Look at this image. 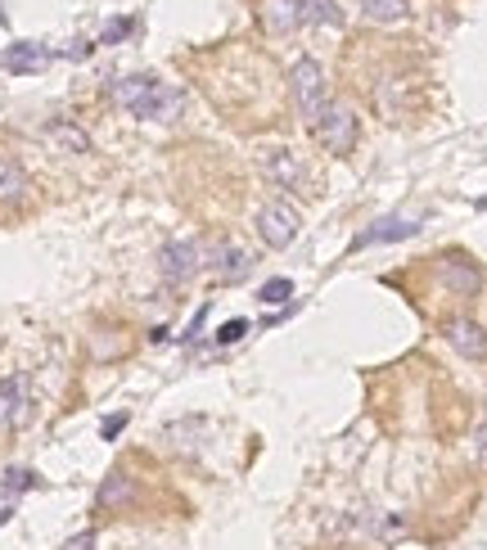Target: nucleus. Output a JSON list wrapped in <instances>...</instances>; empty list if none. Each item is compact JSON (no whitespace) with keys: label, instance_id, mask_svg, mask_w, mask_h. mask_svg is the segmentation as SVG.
<instances>
[{"label":"nucleus","instance_id":"8","mask_svg":"<svg viewBox=\"0 0 487 550\" xmlns=\"http://www.w3.org/2000/svg\"><path fill=\"white\" fill-rule=\"evenodd\" d=\"M438 280L456 294V298H474L478 289H483V275H478V266L474 262H465V257H438Z\"/></svg>","mask_w":487,"mask_h":550},{"label":"nucleus","instance_id":"17","mask_svg":"<svg viewBox=\"0 0 487 550\" xmlns=\"http://www.w3.org/2000/svg\"><path fill=\"white\" fill-rule=\"evenodd\" d=\"M50 141L59 145V150H68V154H86L91 150V141H86V131H77V126H68V122H54L50 131Z\"/></svg>","mask_w":487,"mask_h":550},{"label":"nucleus","instance_id":"25","mask_svg":"<svg viewBox=\"0 0 487 550\" xmlns=\"http://www.w3.org/2000/svg\"><path fill=\"white\" fill-rule=\"evenodd\" d=\"M126 420H131V416H126V410H118V416H109V420H104V425H100V433H104V438H109V442H113V438H118V433H122V429H126Z\"/></svg>","mask_w":487,"mask_h":550},{"label":"nucleus","instance_id":"27","mask_svg":"<svg viewBox=\"0 0 487 550\" xmlns=\"http://www.w3.org/2000/svg\"><path fill=\"white\" fill-rule=\"evenodd\" d=\"M10 519H14V510H0V528H5Z\"/></svg>","mask_w":487,"mask_h":550},{"label":"nucleus","instance_id":"2","mask_svg":"<svg viewBox=\"0 0 487 550\" xmlns=\"http://www.w3.org/2000/svg\"><path fill=\"white\" fill-rule=\"evenodd\" d=\"M307 126L316 135V145L329 150V154H347V150L357 145V113L347 109V104H338V100H325V109Z\"/></svg>","mask_w":487,"mask_h":550},{"label":"nucleus","instance_id":"5","mask_svg":"<svg viewBox=\"0 0 487 550\" xmlns=\"http://www.w3.org/2000/svg\"><path fill=\"white\" fill-rule=\"evenodd\" d=\"M257 235H262L266 248H289L298 239V213L289 203H266L257 213Z\"/></svg>","mask_w":487,"mask_h":550},{"label":"nucleus","instance_id":"16","mask_svg":"<svg viewBox=\"0 0 487 550\" xmlns=\"http://www.w3.org/2000/svg\"><path fill=\"white\" fill-rule=\"evenodd\" d=\"M203 433H207V420H203V416H190V420L167 425V442H172L176 451H194V447L203 442Z\"/></svg>","mask_w":487,"mask_h":550},{"label":"nucleus","instance_id":"26","mask_svg":"<svg viewBox=\"0 0 487 550\" xmlns=\"http://www.w3.org/2000/svg\"><path fill=\"white\" fill-rule=\"evenodd\" d=\"M474 442H478V456H483V460H487V425H483V429H478V433H474Z\"/></svg>","mask_w":487,"mask_h":550},{"label":"nucleus","instance_id":"1","mask_svg":"<svg viewBox=\"0 0 487 550\" xmlns=\"http://www.w3.org/2000/svg\"><path fill=\"white\" fill-rule=\"evenodd\" d=\"M113 100H118V109H126L131 117H145V122H172L185 104V95L176 86H167L158 77H145V73L113 82Z\"/></svg>","mask_w":487,"mask_h":550},{"label":"nucleus","instance_id":"22","mask_svg":"<svg viewBox=\"0 0 487 550\" xmlns=\"http://www.w3.org/2000/svg\"><path fill=\"white\" fill-rule=\"evenodd\" d=\"M131 28H135L131 19H109V23H104V32H100V45H118V41H126V36H131Z\"/></svg>","mask_w":487,"mask_h":550},{"label":"nucleus","instance_id":"13","mask_svg":"<svg viewBox=\"0 0 487 550\" xmlns=\"http://www.w3.org/2000/svg\"><path fill=\"white\" fill-rule=\"evenodd\" d=\"M262 23L275 36H289L303 23V0H262Z\"/></svg>","mask_w":487,"mask_h":550},{"label":"nucleus","instance_id":"14","mask_svg":"<svg viewBox=\"0 0 487 550\" xmlns=\"http://www.w3.org/2000/svg\"><path fill=\"white\" fill-rule=\"evenodd\" d=\"M135 501V483L122 473V469H113L104 483H100V492H95V506L100 510H122V506H131Z\"/></svg>","mask_w":487,"mask_h":550},{"label":"nucleus","instance_id":"9","mask_svg":"<svg viewBox=\"0 0 487 550\" xmlns=\"http://www.w3.org/2000/svg\"><path fill=\"white\" fill-rule=\"evenodd\" d=\"M203 262H213V271L222 275V280H244L248 266H253V257L239 244H231V239H213L203 248Z\"/></svg>","mask_w":487,"mask_h":550},{"label":"nucleus","instance_id":"4","mask_svg":"<svg viewBox=\"0 0 487 550\" xmlns=\"http://www.w3.org/2000/svg\"><path fill=\"white\" fill-rule=\"evenodd\" d=\"M289 91H294L298 113L312 122V117L325 109V68H321L316 59H298L294 73H289Z\"/></svg>","mask_w":487,"mask_h":550},{"label":"nucleus","instance_id":"23","mask_svg":"<svg viewBox=\"0 0 487 550\" xmlns=\"http://www.w3.org/2000/svg\"><path fill=\"white\" fill-rule=\"evenodd\" d=\"M248 334V320H226L222 329H217V343H239Z\"/></svg>","mask_w":487,"mask_h":550},{"label":"nucleus","instance_id":"19","mask_svg":"<svg viewBox=\"0 0 487 550\" xmlns=\"http://www.w3.org/2000/svg\"><path fill=\"white\" fill-rule=\"evenodd\" d=\"M32 488H37L32 469H5L0 473V497H19V492H32Z\"/></svg>","mask_w":487,"mask_h":550},{"label":"nucleus","instance_id":"12","mask_svg":"<svg viewBox=\"0 0 487 550\" xmlns=\"http://www.w3.org/2000/svg\"><path fill=\"white\" fill-rule=\"evenodd\" d=\"M23 416H28V379L14 375V379L0 384V433H5L10 425H19Z\"/></svg>","mask_w":487,"mask_h":550},{"label":"nucleus","instance_id":"24","mask_svg":"<svg viewBox=\"0 0 487 550\" xmlns=\"http://www.w3.org/2000/svg\"><path fill=\"white\" fill-rule=\"evenodd\" d=\"M59 550H100V541H95V532H77V537H68Z\"/></svg>","mask_w":487,"mask_h":550},{"label":"nucleus","instance_id":"15","mask_svg":"<svg viewBox=\"0 0 487 550\" xmlns=\"http://www.w3.org/2000/svg\"><path fill=\"white\" fill-rule=\"evenodd\" d=\"M23 194H28V172L0 154V203H19Z\"/></svg>","mask_w":487,"mask_h":550},{"label":"nucleus","instance_id":"20","mask_svg":"<svg viewBox=\"0 0 487 550\" xmlns=\"http://www.w3.org/2000/svg\"><path fill=\"white\" fill-rule=\"evenodd\" d=\"M307 19H316V23H325V28H338V23H343V14H338L334 0H303V23H307Z\"/></svg>","mask_w":487,"mask_h":550},{"label":"nucleus","instance_id":"7","mask_svg":"<svg viewBox=\"0 0 487 550\" xmlns=\"http://www.w3.org/2000/svg\"><path fill=\"white\" fill-rule=\"evenodd\" d=\"M425 222H415V217H384L375 226H366L357 239H353V253L361 248H375V244H397V239H410V235H420Z\"/></svg>","mask_w":487,"mask_h":550},{"label":"nucleus","instance_id":"3","mask_svg":"<svg viewBox=\"0 0 487 550\" xmlns=\"http://www.w3.org/2000/svg\"><path fill=\"white\" fill-rule=\"evenodd\" d=\"M262 172L280 185V190H294V194H312V167L303 163L298 150L289 145H275V150H262Z\"/></svg>","mask_w":487,"mask_h":550},{"label":"nucleus","instance_id":"21","mask_svg":"<svg viewBox=\"0 0 487 550\" xmlns=\"http://www.w3.org/2000/svg\"><path fill=\"white\" fill-rule=\"evenodd\" d=\"M289 294H294V280H285V275H280V280H266L257 298H262L266 307H275V303H289Z\"/></svg>","mask_w":487,"mask_h":550},{"label":"nucleus","instance_id":"18","mask_svg":"<svg viewBox=\"0 0 487 550\" xmlns=\"http://www.w3.org/2000/svg\"><path fill=\"white\" fill-rule=\"evenodd\" d=\"M361 10L370 23H397L406 19V0H361Z\"/></svg>","mask_w":487,"mask_h":550},{"label":"nucleus","instance_id":"10","mask_svg":"<svg viewBox=\"0 0 487 550\" xmlns=\"http://www.w3.org/2000/svg\"><path fill=\"white\" fill-rule=\"evenodd\" d=\"M447 343L460 352V357H469V361H487V334H483V325L478 320H469V316H456V320H447Z\"/></svg>","mask_w":487,"mask_h":550},{"label":"nucleus","instance_id":"6","mask_svg":"<svg viewBox=\"0 0 487 550\" xmlns=\"http://www.w3.org/2000/svg\"><path fill=\"white\" fill-rule=\"evenodd\" d=\"M163 275H167V285H185L190 275L203 266V248L194 244V239H172L167 248H163Z\"/></svg>","mask_w":487,"mask_h":550},{"label":"nucleus","instance_id":"11","mask_svg":"<svg viewBox=\"0 0 487 550\" xmlns=\"http://www.w3.org/2000/svg\"><path fill=\"white\" fill-rule=\"evenodd\" d=\"M50 59H54V50H45L41 41H14V45H5V54H0L5 73H41Z\"/></svg>","mask_w":487,"mask_h":550}]
</instances>
